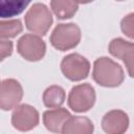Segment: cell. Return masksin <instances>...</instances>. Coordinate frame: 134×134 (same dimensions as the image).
Instances as JSON below:
<instances>
[{"instance_id":"obj_1","label":"cell","mask_w":134,"mask_h":134,"mask_svg":"<svg viewBox=\"0 0 134 134\" xmlns=\"http://www.w3.org/2000/svg\"><path fill=\"white\" fill-rule=\"evenodd\" d=\"M92 77L96 84L106 88H115L122 84L125 73L122 67L108 57H100L93 63Z\"/></svg>"},{"instance_id":"obj_2","label":"cell","mask_w":134,"mask_h":134,"mask_svg":"<svg viewBox=\"0 0 134 134\" xmlns=\"http://www.w3.org/2000/svg\"><path fill=\"white\" fill-rule=\"evenodd\" d=\"M24 21L25 26L29 31L38 36H45L48 32L53 19L50 9L44 3L36 2L26 12Z\"/></svg>"},{"instance_id":"obj_3","label":"cell","mask_w":134,"mask_h":134,"mask_svg":"<svg viewBox=\"0 0 134 134\" xmlns=\"http://www.w3.org/2000/svg\"><path fill=\"white\" fill-rule=\"evenodd\" d=\"M81 29L75 23H61L52 30L49 41L55 49L67 51L75 48L81 42Z\"/></svg>"},{"instance_id":"obj_4","label":"cell","mask_w":134,"mask_h":134,"mask_svg":"<svg viewBox=\"0 0 134 134\" xmlns=\"http://www.w3.org/2000/svg\"><path fill=\"white\" fill-rule=\"evenodd\" d=\"M95 100V90L89 83H84L72 87L67 98L69 108L77 113H84L92 109Z\"/></svg>"},{"instance_id":"obj_5","label":"cell","mask_w":134,"mask_h":134,"mask_svg":"<svg viewBox=\"0 0 134 134\" xmlns=\"http://www.w3.org/2000/svg\"><path fill=\"white\" fill-rule=\"evenodd\" d=\"M90 62L80 53L72 52L65 55L61 62V71L71 82H79L86 79L90 72Z\"/></svg>"},{"instance_id":"obj_6","label":"cell","mask_w":134,"mask_h":134,"mask_svg":"<svg viewBox=\"0 0 134 134\" xmlns=\"http://www.w3.org/2000/svg\"><path fill=\"white\" fill-rule=\"evenodd\" d=\"M18 53L26 61L38 62L46 53V44L42 38L35 34H25L17 42Z\"/></svg>"},{"instance_id":"obj_7","label":"cell","mask_w":134,"mask_h":134,"mask_svg":"<svg viewBox=\"0 0 134 134\" xmlns=\"http://www.w3.org/2000/svg\"><path fill=\"white\" fill-rule=\"evenodd\" d=\"M40 121L38 110L28 105L21 104L14 109L12 113V125L20 132H27L35 129Z\"/></svg>"},{"instance_id":"obj_8","label":"cell","mask_w":134,"mask_h":134,"mask_svg":"<svg viewBox=\"0 0 134 134\" xmlns=\"http://www.w3.org/2000/svg\"><path fill=\"white\" fill-rule=\"evenodd\" d=\"M23 97V88L15 79H5L1 83L0 107L3 111L17 108Z\"/></svg>"},{"instance_id":"obj_9","label":"cell","mask_w":134,"mask_h":134,"mask_svg":"<svg viewBox=\"0 0 134 134\" xmlns=\"http://www.w3.org/2000/svg\"><path fill=\"white\" fill-rule=\"evenodd\" d=\"M128 114L119 109L107 112L102 119V128L107 134H125L129 128Z\"/></svg>"},{"instance_id":"obj_10","label":"cell","mask_w":134,"mask_h":134,"mask_svg":"<svg viewBox=\"0 0 134 134\" xmlns=\"http://www.w3.org/2000/svg\"><path fill=\"white\" fill-rule=\"evenodd\" d=\"M70 112L65 108H57L46 110L43 113V124L45 128L54 134L62 133L65 122L71 117Z\"/></svg>"},{"instance_id":"obj_11","label":"cell","mask_w":134,"mask_h":134,"mask_svg":"<svg viewBox=\"0 0 134 134\" xmlns=\"http://www.w3.org/2000/svg\"><path fill=\"white\" fill-rule=\"evenodd\" d=\"M93 122L85 116H71L64 125L61 134H93Z\"/></svg>"},{"instance_id":"obj_12","label":"cell","mask_w":134,"mask_h":134,"mask_svg":"<svg viewBox=\"0 0 134 134\" xmlns=\"http://www.w3.org/2000/svg\"><path fill=\"white\" fill-rule=\"evenodd\" d=\"M43 103L44 106L49 109H57L61 108V106L64 104L66 98V92L64 88L58 85L49 86L45 89L43 92Z\"/></svg>"},{"instance_id":"obj_13","label":"cell","mask_w":134,"mask_h":134,"mask_svg":"<svg viewBox=\"0 0 134 134\" xmlns=\"http://www.w3.org/2000/svg\"><path fill=\"white\" fill-rule=\"evenodd\" d=\"M50 7L58 19L66 20L72 18L76 14L79 9V3L75 1L52 0L50 1Z\"/></svg>"},{"instance_id":"obj_14","label":"cell","mask_w":134,"mask_h":134,"mask_svg":"<svg viewBox=\"0 0 134 134\" xmlns=\"http://www.w3.org/2000/svg\"><path fill=\"white\" fill-rule=\"evenodd\" d=\"M23 30V24L19 19H9L0 21V38L1 40L17 37Z\"/></svg>"},{"instance_id":"obj_15","label":"cell","mask_w":134,"mask_h":134,"mask_svg":"<svg viewBox=\"0 0 134 134\" xmlns=\"http://www.w3.org/2000/svg\"><path fill=\"white\" fill-rule=\"evenodd\" d=\"M120 29L128 38L134 40V13H130L121 19Z\"/></svg>"},{"instance_id":"obj_16","label":"cell","mask_w":134,"mask_h":134,"mask_svg":"<svg viewBox=\"0 0 134 134\" xmlns=\"http://www.w3.org/2000/svg\"><path fill=\"white\" fill-rule=\"evenodd\" d=\"M121 61L124 62L127 68L128 74L132 79H134V47L124 54V57L121 58Z\"/></svg>"},{"instance_id":"obj_17","label":"cell","mask_w":134,"mask_h":134,"mask_svg":"<svg viewBox=\"0 0 134 134\" xmlns=\"http://www.w3.org/2000/svg\"><path fill=\"white\" fill-rule=\"evenodd\" d=\"M0 46H1V61H3L5 58L9 57L13 53V42L8 40H1Z\"/></svg>"}]
</instances>
